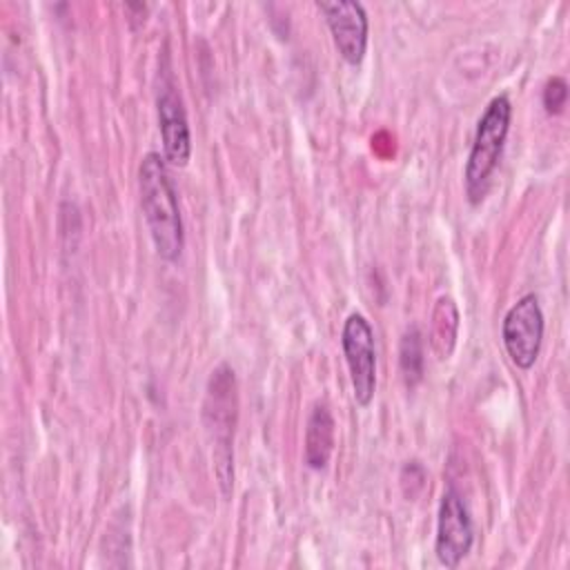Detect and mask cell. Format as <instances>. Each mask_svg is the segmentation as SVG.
Segmentation results:
<instances>
[{
    "label": "cell",
    "instance_id": "6da1fadb",
    "mask_svg": "<svg viewBox=\"0 0 570 570\" xmlns=\"http://www.w3.org/2000/svg\"><path fill=\"white\" fill-rule=\"evenodd\" d=\"M140 207L149 227L156 254L163 261H178L185 247V232L178 209V198L160 154L149 151L138 167Z\"/></svg>",
    "mask_w": 570,
    "mask_h": 570
},
{
    "label": "cell",
    "instance_id": "7c38bea8",
    "mask_svg": "<svg viewBox=\"0 0 570 570\" xmlns=\"http://www.w3.org/2000/svg\"><path fill=\"white\" fill-rule=\"evenodd\" d=\"M568 100V82L561 76H552L543 89V107L548 114H561Z\"/></svg>",
    "mask_w": 570,
    "mask_h": 570
},
{
    "label": "cell",
    "instance_id": "8992f818",
    "mask_svg": "<svg viewBox=\"0 0 570 570\" xmlns=\"http://www.w3.org/2000/svg\"><path fill=\"white\" fill-rule=\"evenodd\" d=\"M474 543V525L463 497L448 488L441 497L436 521V557L445 568H456Z\"/></svg>",
    "mask_w": 570,
    "mask_h": 570
},
{
    "label": "cell",
    "instance_id": "7a4b0ae2",
    "mask_svg": "<svg viewBox=\"0 0 570 570\" xmlns=\"http://www.w3.org/2000/svg\"><path fill=\"white\" fill-rule=\"evenodd\" d=\"M238 414V394H236V376L227 363H220L209 381L203 403V421L212 443L214 470L218 476V485L225 497H229L234 488V425Z\"/></svg>",
    "mask_w": 570,
    "mask_h": 570
},
{
    "label": "cell",
    "instance_id": "5b68a950",
    "mask_svg": "<svg viewBox=\"0 0 570 570\" xmlns=\"http://www.w3.org/2000/svg\"><path fill=\"white\" fill-rule=\"evenodd\" d=\"M501 338L510 361L517 367L530 370L534 365L543 341V312L534 294L521 296L508 309L501 325Z\"/></svg>",
    "mask_w": 570,
    "mask_h": 570
},
{
    "label": "cell",
    "instance_id": "8fae6325",
    "mask_svg": "<svg viewBox=\"0 0 570 570\" xmlns=\"http://www.w3.org/2000/svg\"><path fill=\"white\" fill-rule=\"evenodd\" d=\"M399 363L401 374L407 387H414L423 379V347H421V334L416 327L405 330L399 347Z\"/></svg>",
    "mask_w": 570,
    "mask_h": 570
},
{
    "label": "cell",
    "instance_id": "9c48e42d",
    "mask_svg": "<svg viewBox=\"0 0 570 570\" xmlns=\"http://www.w3.org/2000/svg\"><path fill=\"white\" fill-rule=\"evenodd\" d=\"M334 416L325 403H316L305 425V463L312 470H323L334 450Z\"/></svg>",
    "mask_w": 570,
    "mask_h": 570
},
{
    "label": "cell",
    "instance_id": "277c9868",
    "mask_svg": "<svg viewBox=\"0 0 570 570\" xmlns=\"http://www.w3.org/2000/svg\"><path fill=\"white\" fill-rule=\"evenodd\" d=\"M341 345L350 370L354 399L361 407H367L376 390V350L374 332L363 314H350L343 323Z\"/></svg>",
    "mask_w": 570,
    "mask_h": 570
},
{
    "label": "cell",
    "instance_id": "30bf717a",
    "mask_svg": "<svg viewBox=\"0 0 570 570\" xmlns=\"http://www.w3.org/2000/svg\"><path fill=\"white\" fill-rule=\"evenodd\" d=\"M459 332V309L450 296H441L432 312V347L439 358H448L454 350Z\"/></svg>",
    "mask_w": 570,
    "mask_h": 570
},
{
    "label": "cell",
    "instance_id": "ba28073f",
    "mask_svg": "<svg viewBox=\"0 0 570 570\" xmlns=\"http://www.w3.org/2000/svg\"><path fill=\"white\" fill-rule=\"evenodd\" d=\"M318 11L325 16L332 40L347 65H361L367 49V13L361 2L338 0L318 2Z\"/></svg>",
    "mask_w": 570,
    "mask_h": 570
},
{
    "label": "cell",
    "instance_id": "52a82bcc",
    "mask_svg": "<svg viewBox=\"0 0 570 570\" xmlns=\"http://www.w3.org/2000/svg\"><path fill=\"white\" fill-rule=\"evenodd\" d=\"M156 107H158L165 160H169L174 167H185L191 156V136H189V122L183 107V98L176 89L171 73H163L160 78Z\"/></svg>",
    "mask_w": 570,
    "mask_h": 570
},
{
    "label": "cell",
    "instance_id": "3957f363",
    "mask_svg": "<svg viewBox=\"0 0 570 570\" xmlns=\"http://www.w3.org/2000/svg\"><path fill=\"white\" fill-rule=\"evenodd\" d=\"M512 118V105L508 96H497L485 107L483 116L476 122L472 149L465 165V194L472 205L481 203L488 194L492 171L501 158L508 129Z\"/></svg>",
    "mask_w": 570,
    "mask_h": 570
}]
</instances>
